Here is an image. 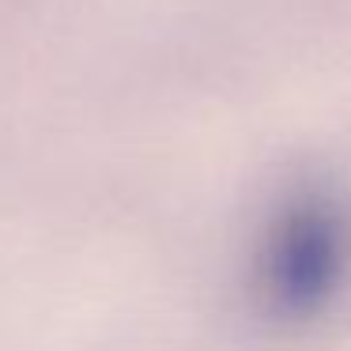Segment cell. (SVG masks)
I'll return each mask as SVG.
<instances>
[{
    "label": "cell",
    "mask_w": 351,
    "mask_h": 351,
    "mask_svg": "<svg viewBox=\"0 0 351 351\" xmlns=\"http://www.w3.org/2000/svg\"><path fill=\"white\" fill-rule=\"evenodd\" d=\"M351 280V208L325 189L295 193L261 250V287L272 313L313 321Z\"/></svg>",
    "instance_id": "cell-1"
}]
</instances>
